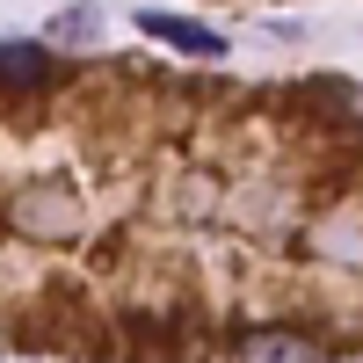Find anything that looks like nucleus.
<instances>
[{"mask_svg": "<svg viewBox=\"0 0 363 363\" xmlns=\"http://www.w3.org/2000/svg\"><path fill=\"white\" fill-rule=\"evenodd\" d=\"M138 29H145V37H160V44H174V51H189V58H225V37H218V29H203V22H189V15L138 8Z\"/></svg>", "mask_w": 363, "mask_h": 363, "instance_id": "nucleus-1", "label": "nucleus"}, {"mask_svg": "<svg viewBox=\"0 0 363 363\" xmlns=\"http://www.w3.org/2000/svg\"><path fill=\"white\" fill-rule=\"evenodd\" d=\"M51 80V51L29 37H0V87H44Z\"/></svg>", "mask_w": 363, "mask_h": 363, "instance_id": "nucleus-2", "label": "nucleus"}, {"mask_svg": "<svg viewBox=\"0 0 363 363\" xmlns=\"http://www.w3.org/2000/svg\"><path fill=\"white\" fill-rule=\"evenodd\" d=\"M247 356H255V363H313V349H306V342H291V335H262Z\"/></svg>", "mask_w": 363, "mask_h": 363, "instance_id": "nucleus-3", "label": "nucleus"}, {"mask_svg": "<svg viewBox=\"0 0 363 363\" xmlns=\"http://www.w3.org/2000/svg\"><path fill=\"white\" fill-rule=\"evenodd\" d=\"M51 37H58V44H95V8H66V15H51Z\"/></svg>", "mask_w": 363, "mask_h": 363, "instance_id": "nucleus-4", "label": "nucleus"}]
</instances>
